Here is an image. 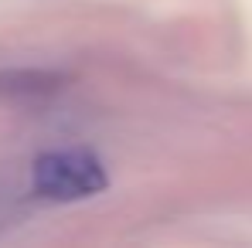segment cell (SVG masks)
I'll list each match as a JSON object with an SVG mask.
<instances>
[{"instance_id": "1", "label": "cell", "mask_w": 252, "mask_h": 248, "mask_svg": "<svg viewBox=\"0 0 252 248\" xmlns=\"http://www.w3.org/2000/svg\"><path fill=\"white\" fill-rule=\"evenodd\" d=\"M31 187L44 201H85L106 187V166L89 150H55L34 160Z\"/></svg>"}, {"instance_id": "2", "label": "cell", "mask_w": 252, "mask_h": 248, "mask_svg": "<svg viewBox=\"0 0 252 248\" xmlns=\"http://www.w3.org/2000/svg\"><path fill=\"white\" fill-rule=\"evenodd\" d=\"M58 72H44V68H7L0 72V99H44L51 92L62 88Z\"/></svg>"}]
</instances>
